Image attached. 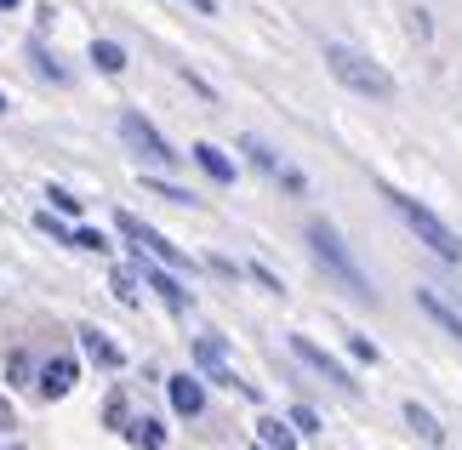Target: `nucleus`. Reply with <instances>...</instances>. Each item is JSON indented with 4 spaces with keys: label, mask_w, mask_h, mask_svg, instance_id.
Returning <instances> with one entry per match:
<instances>
[{
    "label": "nucleus",
    "mask_w": 462,
    "mask_h": 450,
    "mask_svg": "<svg viewBox=\"0 0 462 450\" xmlns=\"http://www.w3.org/2000/svg\"><path fill=\"white\" fill-rule=\"evenodd\" d=\"M383 200L394 206V217H400L405 228H411L417 240L434 251V257L462 262V240H457V228H446V223H439V217H434V211L422 206V200H411V194H400V188H383Z\"/></svg>",
    "instance_id": "nucleus-1"
},
{
    "label": "nucleus",
    "mask_w": 462,
    "mask_h": 450,
    "mask_svg": "<svg viewBox=\"0 0 462 450\" xmlns=\"http://www.w3.org/2000/svg\"><path fill=\"white\" fill-rule=\"evenodd\" d=\"M326 69H331V80H343L348 92H360V97H394V80H388V69L383 63H371L365 51H354L343 41H331L326 46Z\"/></svg>",
    "instance_id": "nucleus-2"
},
{
    "label": "nucleus",
    "mask_w": 462,
    "mask_h": 450,
    "mask_svg": "<svg viewBox=\"0 0 462 450\" xmlns=\"http://www.w3.org/2000/svg\"><path fill=\"white\" fill-rule=\"evenodd\" d=\"M309 251L319 257V268H326V274H337L360 302H371V280L360 274V262L348 257V245L337 240V228H331V223H309Z\"/></svg>",
    "instance_id": "nucleus-3"
},
{
    "label": "nucleus",
    "mask_w": 462,
    "mask_h": 450,
    "mask_svg": "<svg viewBox=\"0 0 462 450\" xmlns=\"http://www.w3.org/2000/svg\"><path fill=\"white\" fill-rule=\"evenodd\" d=\"M120 142H126V149H132L137 160H149V166H171V160H177V154H171V142L160 137L143 115H132V109L120 115Z\"/></svg>",
    "instance_id": "nucleus-4"
},
{
    "label": "nucleus",
    "mask_w": 462,
    "mask_h": 450,
    "mask_svg": "<svg viewBox=\"0 0 462 450\" xmlns=\"http://www.w3.org/2000/svg\"><path fill=\"white\" fill-rule=\"evenodd\" d=\"M120 234H126V240L137 245V251H143V257H154V262H166V268H189V257H183V251H177L171 240H166V234H160V228H149L143 217H132V211H120Z\"/></svg>",
    "instance_id": "nucleus-5"
},
{
    "label": "nucleus",
    "mask_w": 462,
    "mask_h": 450,
    "mask_svg": "<svg viewBox=\"0 0 462 450\" xmlns=\"http://www.w3.org/2000/svg\"><path fill=\"white\" fill-rule=\"evenodd\" d=\"M194 359H200V371L211 376V382L235 388V393H245V399H257V388L235 376V365H228V354H223V342H217V336H200V342H194Z\"/></svg>",
    "instance_id": "nucleus-6"
},
{
    "label": "nucleus",
    "mask_w": 462,
    "mask_h": 450,
    "mask_svg": "<svg viewBox=\"0 0 462 450\" xmlns=\"http://www.w3.org/2000/svg\"><path fill=\"white\" fill-rule=\"evenodd\" d=\"M291 354H297V359H303V365H314V371H319V376H326V382H331V388H343V393H348V399H354V393H360V382H354V376H348L343 365H337V359H331L326 348H319V342H309V336H291Z\"/></svg>",
    "instance_id": "nucleus-7"
},
{
    "label": "nucleus",
    "mask_w": 462,
    "mask_h": 450,
    "mask_svg": "<svg viewBox=\"0 0 462 450\" xmlns=\"http://www.w3.org/2000/svg\"><path fill=\"white\" fill-rule=\"evenodd\" d=\"M417 308L429 314V319H434L439 331H451V336L462 342V314H457V308H451V302L439 297V291H429V285H417Z\"/></svg>",
    "instance_id": "nucleus-8"
},
{
    "label": "nucleus",
    "mask_w": 462,
    "mask_h": 450,
    "mask_svg": "<svg viewBox=\"0 0 462 450\" xmlns=\"http://www.w3.org/2000/svg\"><path fill=\"white\" fill-rule=\"evenodd\" d=\"M166 393H171V410H177V417H200V410H206V388H200V376H171Z\"/></svg>",
    "instance_id": "nucleus-9"
},
{
    "label": "nucleus",
    "mask_w": 462,
    "mask_h": 450,
    "mask_svg": "<svg viewBox=\"0 0 462 450\" xmlns=\"http://www.w3.org/2000/svg\"><path fill=\"white\" fill-rule=\"evenodd\" d=\"M75 382H80L75 359H46V365H41V393H46V399H63Z\"/></svg>",
    "instance_id": "nucleus-10"
},
{
    "label": "nucleus",
    "mask_w": 462,
    "mask_h": 450,
    "mask_svg": "<svg viewBox=\"0 0 462 450\" xmlns=\"http://www.w3.org/2000/svg\"><path fill=\"white\" fill-rule=\"evenodd\" d=\"M257 445H263V450H297L291 417H257Z\"/></svg>",
    "instance_id": "nucleus-11"
},
{
    "label": "nucleus",
    "mask_w": 462,
    "mask_h": 450,
    "mask_svg": "<svg viewBox=\"0 0 462 450\" xmlns=\"http://www.w3.org/2000/svg\"><path fill=\"white\" fill-rule=\"evenodd\" d=\"M194 166H200L211 183H235V160L223 149H211V142H194Z\"/></svg>",
    "instance_id": "nucleus-12"
},
{
    "label": "nucleus",
    "mask_w": 462,
    "mask_h": 450,
    "mask_svg": "<svg viewBox=\"0 0 462 450\" xmlns=\"http://www.w3.org/2000/svg\"><path fill=\"white\" fill-rule=\"evenodd\" d=\"M143 280L154 285L160 297H166V308H171V314H189V291H183V285H177V280L166 274V268H143Z\"/></svg>",
    "instance_id": "nucleus-13"
},
{
    "label": "nucleus",
    "mask_w": 462,
    "mask_h": 450,
    "mask_svg": "<svg viewBox=\"0 0 462 450\" xmlns=\"http://www.w3.org/2000/svg\"><path fill=\"white\" fill-rule=\"evenodd\" d=\"M80 342H86V354H92L103 371H120V348H115V342L103 336V331H92V326H86V331H80Z\"/></svg>",
    "instance_id": "nucleus-14"
},
{
    "label": "nucleus",
    "mask_w": 462,
    "mask_h": 450,
    "mask_svg": "<svg viewBox=\"0 0 462 450\" xmlns=\"http://www.w3.org/2000/svg\"><path fill=\"white\" fill-rule=\"evenodd\" d=\"M126 439H132L137 450H160V445H166V427H160L154 417H137V422L126 427Z\"/></svg>",
    "instance_id": "nucleus-15"
},
{
    "label": "nucleus",
    "mask_w": 462,
    "mask_h": 450,
    "mask_svg": "<svg viewBox=\"0 0 462 450\" xmlns=\"http://www.w3.org/2000/svg\"><path fill=\"white\" fill-rule=\"evenodd\" d=\"M86 58H92L103 75H120V69H126V51H120L115 41H92V51H86Z\"/></svg>",
    "instance_id": "nucleus-16"
},
{
    "label": "nucleus",
    "mask_w": 462,
    "mask_h": 450,
    "mask_svg": "<svg viewBox=\"0 0 462 450\" xmlns=\"http://www.w3.org/2000/svg\"><path fill=\"white\" fill-rule=\"evenodd\" d=\"M405 422H411V427H417V434H422V439H429V445H439V439H446V427H439V422H434V417H429V410H422L417 399H411V405H405Z\"/></svg>",
    "instance_id": "nucleus-17"
},
{
    "label": "nucleus",
    "mask_w": 462,
    "mask_h": 450,
    "mask_svg": "<svg viewBox=\"0 0 462 450\" xmlns=\"http://www.w3.org/2000/svg\"><path fill=\"white\" fill-rule=\"evenodd\" d=\"M143 188L160 194V200H171V206H194V194H189V188H171V183H160V177H143Z\"/></svg>",
    "instance_id": "nucleus-18"
},
{
    "label": "nucleus",
    "mask_w": 462,
    "mask_h": 450,
    "mask_svg": "<svg viewBox=\"0 0 462 450\" xmlns=\"http://www.w3.org/2000/svg\"><path fill=\"white\" fill-rule=\"evenodd\" d=\"M46 200L58 206L63 217H80V200H75V194H69V188H46Z\"/></svg>",
    "instance_id": "nucleus-19"
},
{
    "label": "nucleus",
    "mask_w": 462,
    "mask_h": 450,
    "mask_svg": "<svg viewBox=\"0 0 462 450\" xmlns=\"http://www.w3.org/2000/svg\"><path fill=\"white\" fill-rule=\"evenodd\" d=\"M291 427H297V434H319V417L309 405H291Z\"/></svg>",
    "instance_id": "nucleus-20"
},
{
    "label": "nucleus",
    "mask_w": 462,
    "mask_h": 450,
    "mask_svg": "<svg viewBox=\"0 0 462 450\" xmlns=\"http://www.w3.org/2000/svg\"><path fill=\"white\" fill-rule=\"evenodd\" d=\"M109 285H115V297H120V302H137V280L126 274V268H115V280H109Z\"/></svg>",
    "instance_id": "nucleus-21"
},
{
    "label": "nucleus",
    "mask_w": 462,
    "mask_h": 450,
    "mask_svg": "<svg viewBox=\"0 0 462 450\" xmlns=\"http://www.w3.org/2000/svg\"><path fill=\"white\" fill-rule=\"evenodd\" d=\"M69 245H80V251H109V240H103L97 228H75V240H69Z\"/></svg>",
    "instance_id": "nucleus-22"
},
{
    "label": "nucleus",
    "mask_w": 462,
    "mask_h": 450,
    "mask_svg": "<svg viewBox=\"0 0 462 450\" xmlns=\"http://www.w3.org/2000/svg\"><path fill=\"white\" fill-rule=\"evenodd\" d=\"M348 348H354V359H365V365H377V348H371V342H365V336H354V342H348Z\"/></svg>",
    "instance_id": "nucleus-23"
},
{
    "label": "nucleus",
    "mask_w": 462,
    "mask_h": 450,
    "mask_svg": "<svg viewBox=\"0 0 462 450\" xmlns=\"http://www.w3.org/2000/svg\"><path fill=\"white\" fill-rule=\"evenodd\" d=\"M6 371H12V382H23V376H29V359H23V354H12V359H6Z\"/></svg>",
    "instance_id": "nucleus-24"
},
{
    "label": "nucleus",
    "mask_w": 462,
    "mask_h": 450,
    "mask_svg": "<svg viewBox=\"0 0 462 450\" xmlns=\"http://www.w3.org/2000/svg\"><path fill=\"white\" fill-rule=\"evenodd\" d=\"M189 6H194V12H206V17H211V12H217V0H189Z\"/></svg>",
    "instance_id": "nucleus-25"
},
{
    "label": "nucleus",
    "mask_w": 462,
    "mask_h": 450,
    "mask_svg": "<svg viewBox=\"0 0 462 450\" xmlns=\"http://www.w3.org/2000/svg\"><path fill=\"white\" fill-rule=\"evenodd\" d=\"M0 427H12V405L6 399H0Z\"/></svg>",
    "instance_id": "nucleus-26"
},
{
    "label": "nucleus",
    "mask_w": 462,
    "mask_h": 450,
    "mask_svg": "<svg viewBox=\"0 0 462 450\" xmlns=\"http://www.w3.org/2000/svg\"><path fill=\"white\" fill-rule=\"evenodd\" d=\"M12 6H17V0H0V12H12Z\"/></svg>",
    "instance_id": "nucleus-27"
},
{
    "label": "nucleus",
    "mask_w": 462,
    "mask_h": 450,
    "mask_svg": "<svg viewBox=\"0 0 462 450\" xmlns=\"http://www.w3.org/2000/svg\"><path fill=\"white\" fill-rule=\"evenodd\" d=\"M0 115H6V92H0Z\"/></svg>",
    "instance_id": "nucleus-28"
}]
</instances>
